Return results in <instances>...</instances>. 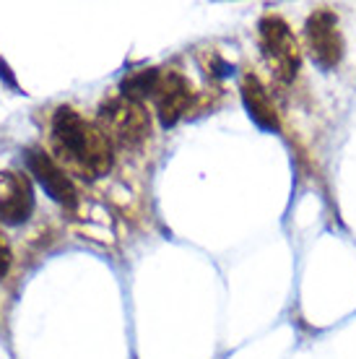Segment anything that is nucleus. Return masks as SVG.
I'll use <instances>...</instances> for the list:
<instances>
[{
	"label": "nucleus",
	"mask_w": 356,
	"mask_h": 359,
	"mask_svg": "<svg viewBox=\"0 0 356 359\" xmlns=\"http://www.w3.org/2000/svg\"><path fill=\"white\" fill-rule=\"evenodd\" d=\"M0 79H6L11 86H16V79H13V73L8 71V65L3 63V60H0Z\"/></svg>",
	"instance_id": "10"
},
{
	"label": "nucleus",
	"mask_w": 356,
	"mask_h": 359,
	"mask_svg": "<svg viewBox=\"0 0 356 359\" xmlns=\"http://www.w3.org/2000/svg\"><path fill=\"white\" fill-rule=\"evenodd\" d=\"M27 167L36 182L47 190V196L57 201L60 206L71 208L78 203V190L73 185L71 175L55 162V156H50L42 149H27Z\"/></svg>",
	"instance_id": "5"
},
{
	"label": "nucleus",
	"mask_w": 356,
	"mask_h": 359,
	"mask_svg": "<svg viewBox=\"0 0 356 359\" xmlns=\"http://www.w3.org/2000/svg\"><path fill=\"white\" fill-rule=\"evenodd\" d=\"M151 99L156 104V115H159L161 126H174L179 117L185 115L193 99V86L179 71H159L156 86L151 91Z\"/></svg>",
	"instance_id": "6"
},
{
	"label": "nucleus",
	"mask_w": 356,
	"mask_h": 359,
	"mask_svg": "<svg viewBox=\"0 0 356 359\" xmlns=\"http://www.w3.org/2000/svg\"><path fill=\"white\" fill-rule=\"evenodd\" d=\"M242 99H245V107H247L249 117L258 123L263 130H278L281 120H278L276 102L271 99V91L263 86L255 73H245L242 76Z\"/></svg>",
	"instance_id": "8"
},
{
	"label": "nucleus",
	"mask_w": 356,
	"mask_h": 359,
	"mask_svg": "<svg viewBox=\"0 0 356 359\" xmlns=\"http://www.w3.org/2000/svg\"><path fill=\"white\" fill-rule=\"evenodd\" d=\"M99 128L112 144L135 149L151 135V115L133 97H112L99 107Z\"/></svg>",
	"instance_id": "2"
},
{
	"label": "nucleus",
	"mask_w": 356,
	"mask_h": 359,
	"mask_svg": "<svg viewBox=\"0 0 356 359\" xmlns=\"http://www.w3.org/2000/svg\"><path fill=\"white\" fill-rule=\"evenodd\" d=\"M34 211V190L32 180L18 172H0V222L3 224H24Z\"/></svg>",
	"instance_id": "7"
},
{
	"label": "nucleus",
	"mask_w": 356,
	"mask_h": 359,
	"mask_svg": "<svg viewBox=\"0 0 356 359\" xmlns=\"http://www.w3.org/2000/svg\"><path fill=\"white\" fill-rule=\"evenodd\" d=\"M260 50L266 55L271 71L276 73L278 81H294L296 73H299V63H302V55H299V45H296V36L292 34V29L281 16L268 13L260 21Z\"/></svg>",
	"instance_id": "3"
},
{
	"label": "nucleus",
	"mask_w": 356,
	"mask_h": 359,
	"mask_svg": "<svg viewBox=\"0 0 356 359\" xmlns=\"http://www.w3.org/2000/svg\"><path fill=\"white\" fill-rule=\"evenodd\" d=\"M53 151L55 162L68 175L73 172L86 180L104 177L115 164L107 133L68 104L57 107L53 115Z\"/></svg>",
	"instance_id": "1"
},
{
	"label": "nucleus",
	"mask_w": 356,
	"mask_h": 359,
	"mask_svg": "<svg viewBox=\"0 0 356 359\" xmlns=\"http://www.w3.org/2000/svg\"><path fill=\"white\" fill-rule=\"evenodd\" d=\"M307 45H310L312 60L330 71L343 60V50H346V42H343V34H341V24L338 16L328 8L315 11L310 18H307Z\"/></svg>",
	"instance_id": "4"
},
{
	"label": "nucleus",
	"mask_w": 356,
	"mask_h": 359,
	"mask_svg": "<svg viewBox=\"0 0 356 359\" xmlns=\"http://www.w3.org/2000/svg\"><path fill=\"white\" fill-rule=\"evenodd\" d=\"M8 266H11V248H8V243H6V237L0 234V278L6 276Z\"/></svg>",
	"instance_id": "9"
}]
</instances>
